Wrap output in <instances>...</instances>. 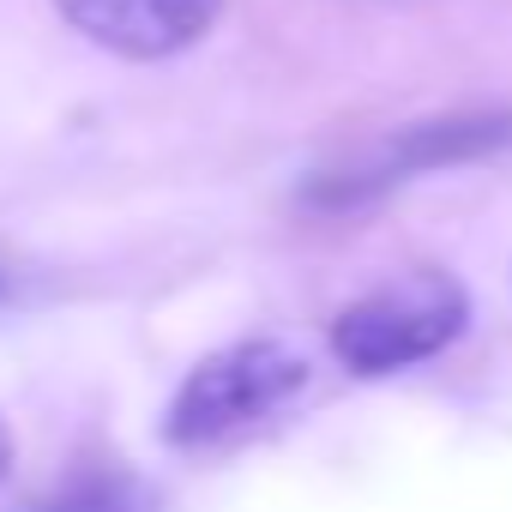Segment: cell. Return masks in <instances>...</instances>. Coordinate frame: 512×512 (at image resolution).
Wrapping results in <instances>:
<instances>
[{"instance_id": "cell-1", "label": "cell", "mask_w": 512, "mask_h": 512, "mask_svg": "<svg viewBox=\"0 0 512 512\" xmlns=\"http://www.w3.org/2000/svg\"><path fill=\"white\" fill-rule=\"evenodd\" d=\"M464 320H470L464 284L452 272L416 266V272H398L392 284L356 296L332 320V356L362 380L404 374V368L440 356L446 344H458Z\"/></svg>"}, {"instance_id": "cell-2", "label": "cell", "mask_w": 512, "mask_h": 512, "mask_svg": "<svg viewBox=\"0 0 512 512\" xmlns=\"http://www.w3.org/2000/svg\"><path fill=\"white\" fill-rule=\"evenodd\" d=\"M302 386H308V362L290 344H278V338H241V344L205 356L181 380L163 434L175 446H187V452L223 446V440H235L247 428L272 422Z\"/></svg>"}, {"instance_id": "cell-3", "label": "cell", "mask_w": 512, "mask_h": 512, "mask_svg": "<svg viewBox=\"0 0 512 512\" xmlns=\"http://www.w3.org/2000/svg\"><path fill=\"white\" fill-rule=\"evenodd\" d=\"M512 151V109H482V115H440V121H410L392 139L368 145L362 157L326 169L308 181V205L320 211H350L362 199H380L386 187L428 175V169H452V163H476V157H500Z\"/></svg>"}, {"instance_id": "cell-4", "label": "cell", "mask_w": 512, "mask_h": 512, "mask_svg": "<svg viewBox=\"0 0 512 512\" xmlns=\"http://www.w3.org/2000/svg\"><path fill=\"white\" fill-rule=\"evenodd\" d=\"M55 7L85 43H97L109 55L169 61L217 25L223 0H55Z\"/></svg>"}, {"instance_id": "cell-5", "label": "cell", "mask_w": 512, "mask_h": 512, "mask_svg": "<svg viewBox=\"0 0 512 512\" xmlns=\"http://www.w3.org/2000/svg\"><path fill=\"white\" fill-rule=\"evenodd\" d=\"M25 512H157L151 488L139 476H121V470H91V476H73L61 482L49 500L25 506Z\"/></svg>"}]
</instances>
